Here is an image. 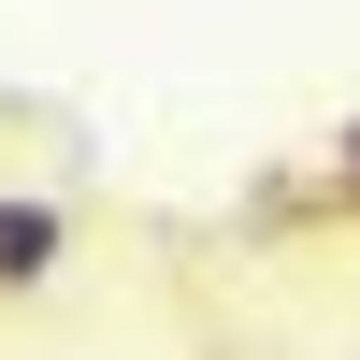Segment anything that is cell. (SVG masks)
<instances>
[{
  "label": "cell",
  "mask_w": 360,
  "mask_h": 360,
  "mask_svg": "<svg viewBox=\"0 0 360 360\" xmlns=\"http://www.w3.org/2000/svg\"><path fill=\"white\" fill-rule=\"evenodd\" d=\"M58 259H72V217H58L44 188H0V303L58 288Z\"/></svg>",
  "instance_id": "1"
},
{
  "label": "cell",
  "mask_w": 360,
  "mask_h": 360,
  "mask_svg": "<svg viewBox=\"0 0 360 360\" xmlns=\"http://www.w3.org/2000/svg\"><path fill=\"white\" fill-rule=\"evenodd\" d=\"M317 173H332V202H346V217H360V115H346L332 144H317Z\"/></svg>",
  "instance_id": "2"
}]
</instances>
